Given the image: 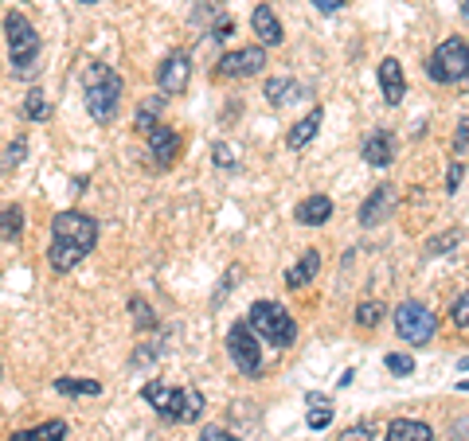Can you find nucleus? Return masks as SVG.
Segmentation results:
<instances>
[{
    "mask_svg": "<svg viewBox=\"0 0 469 441\" xmlns=\"http://www.w3.org/2000/svg\"><path fill=\"white\" fill-rule=\"evenodd\" d=\"M94 242H98V223L82 211H59L51 219V242H47V262L55 274H71L82 262Z\"/></svg>",
    "mask_w": 469,
    "mask_h": 441,
    "instance_id": "1",
    "label": "nucleus"
},
{
    "mask_svg": "<svg viewBox=\"0 0 469 441\" xmlns=\"http://www.w3.org/2000/svg\"><path fill=\"white\" fill-rule=\"evenodd\" d=\"M141 394L165 422L184 426V422H200V418H204V394H200L196 386H168L161 379H149L141 386Z\"/></svg>",
    "mask_w": 469,
    "mask_h": 441,
    "instance_id": "2",
    "label": "nucleus"
},
{
    "mask_svg": "<svg viewBox=\"0 0 469 441\" xmlns=\"http://www.w3.org/2000/svg\"><path fill=\"white\" fill-rule=\"evenodd\" d=\"M82 102H87L94 122L110 125L117 102H122V74L106 67V63H87V71H82Z\"/></svg>",
    "mask_w": 469,
    "mask_h": 441,
    "instance_id": "3",
    "label": "nucleus"
},
{
    "mask_svg": "<svg viewBox=\"0 0 469 441\" xmlns=\"http://www.w3.org/2000/svg\"><path fill=\"white\" fill-rule=\"evenodd\" d=\"M247 325L254 328V336L274 343V348H290L297 340V320L290 317V309L278 305V301H254Z\"/></svg>",
    "mask_w": 469,
    "mask_h": 441,
    "instance_id": "4",
    "label": "nucleus"
},
{
    "mask_svg": "<svg viewBox=\"0 0 469 441\" xmlns=\"http://www.w3.org/2000/svg\"><path fill=\"white\" fill-rule=\"evenodd\" d=\"M4 36H8V59H13L16 74H31L39 59V31L31 28V20L24 13H8L4 16Z\"/></svg>",
    "mask_w": 469,
    "mask_h": 441,
    "instance_id": "5",
    "label": "nucleus"
},
{
    "mask_svg": "<svg viewBox=\"0 0 469 441\" xmlns=\"http://www.w3.org/2000/svg\"><path fill=\"white\" fill-rule=\"evenodd\" d=\"M465 55H469V43L465 39H442L439 47H434V55L426 59V74H431L434 82H462L465 79Z\"/></svg>",
    "mask_w": 469,
    "mask_h": 441,
    "instance_id": "6",
    "label": "nucleus"
},
{
    "mask_svg": "<svg viewBox=\"0 0 469 441\" xmlns=\"http://www.w3.org/2000/svg\"><path fill=\"white\" fill-rule=\"evenodd\" d=\"M396 332L411 343V348H422V343L434 340L439 320H434V313L426 305H419V301H403V305L396 309Z\"/></svg>",
    "mask_w": 469,
    "mask_h": 441,
    "instance_id": "7",
    "label": "nucleus"
},
{
    "mask_svg": "<svg viewBox=\"0 0 469 441\" xmlns=\"http://www.w3.org/2000/svg\"><path fill=\"white\" fill-rule=\"evenodd\" d=\"M227 352H231V360H234V368H239L243 375H259L262 371V343L259 336H254V328L251 325H234L227 332Z\"/></svg>",
    "mask_w": 469,
    "mask_h": 441,
    "instance_id": "8",
    "label": "nucleus"
},
{
    "mask_svg": "<svg viewBox=\"0 0 469 441\" xmlns=\"http://www.w3.org/2000/svg\"><path fill=\"white\" fill-rule=\"evenodd\" d=\"M188 82H192V63L184 51H173V55L161 63V71H157V86H161V94L176 98V94L188 90Z\"/></svg>",
    "mask_w": 469,
    "mask_h": 441,
    "instance_id": "9",
    "label": "nucleus"
},
{
    "mask_svg": "<svg viewBox=\"0 0 469 441\" xmlns=\"http://www.w3.org/2000/svg\"><path fill=\"white\" fill-rule=\"evenodd\" d=\"M266 67V51L262 47H239V51H227L219 59V74L223 79H251Z\"/></svg>",
    "mask_w": 469,
    "mask_h": 441,
    "instance_id": "10",
    "label": "nucleus"
},
{
    "mask_svg": "<svg viewBox=\"0 0 469 441\" xmlns=\"http://www.w3.org/2000/svg\"><path fill=\"white\" fill-rule=\"evenodd\" d=\"M180 153V137L168 129L165 122H157L153 129H149V157H153L157 168H168Z\"/></svg>",
    "mask_w": 469,
    "mask_h": 441,
    "instance_id": "11",
    "label": "nucleus"
},
{
    "mask_svg": "<svg viewBox=\"0 0 469 441\" xmlns=\"http://www.w3.org/2000/svg\"><path fill=\"white\" fill-rule=\"evenodd\" d=\"M391 208H396V191H391L388 184L376 188L364 199V208H360V227H379L383 219H391Z\"/></svg>",
    "mask_w": 469,
    "mask_h": 441,
    "instance_id": "12",
    "label": "nucleus"
},
{
    "mask_svg": "<svg viewBox=\"0 0 469 441\" xmlns=\"http://www.w3.org/2000/svg\"><path fill=\"white\" fill-rule=\"evenodd\" d=\"M360 157H364L371 168H388L391 160H396V137H391L388 129H376V133L364 137V148H360Z\"/></svg>",
    "mask_w": 469,
    "mask_h": 441,
    "instance_id": "13",
    "label": "nucleus"
},
{
    "mask_svg": "<svg viewBox=\"0 0 469 441\" xmlns=\"http://www.w3.org/2000/svg\"><path fill=\"white\" fill-rule=\"evenodd\" d=\"M251 28H254V36H259L266 47H278V43L286 39V31H282V20H278V13H274L270 4H259L251 13Z\"/></svg>",
    "mask_w": 469,
    "mask_h": 441,
    "instance_id": "14",
    "label": "nucleus"
},
{
    "mask_svg": "<svg viewBox=\"0 0 469 441\" xmlns=\"http://www.w3.org/2000/svg\"><path fill=\"white\" fill-rule=\"evenodd\" d=\"M379 90H383V98H388L391 106L403 102V94H407V74H403L399 59H383L379 63Z\"/></svg>",
    "mask_w": 469,
    "mask_h": 441,
    "instance_id": "15",
    "label": "nucleus"
},
{
    "mask_svg": "<svg viewBox=\"0 0 469 441\" xmlns=\"http://www.w3.org/2000/svg\"><path fill=\"white\" fill-rule=\"evenodd\" d=\"M294 219L302 223V227H321V223L333 219V199L328 196H309V199L297 203Z\"/></svg>",
    "mask_w": 469,
    "mask_h": 441,
    "instance_id": "16",
    "label": "nucleus"
},
{
    "mask_svg": "<svg viewBox=\"0 0 469 441\" xmlns=\"http://www.w3.org/2000/svg\"><path fill=\"white\" fill-rule=\"evenodd\" d=\"M383 441H434V429L426 422H414V418H396Z\"/></svg>",
    "mask_w": 469,
    "mask_h": 441,
    "instance_id": "17",
    "label": "nucleus"
},
{
    "mask_svg": "<svg viewBox=\"0 0 469 441\" xmlns=\"http://www.w3.org/2000/svg\"><path fill=\"white\" fill-rule=\"evenodd\" d=\"M321 117H325L321 106H317V110H309V114L302 117V122H297V125L290 129V133H286V145H290V148H305V145L317 137V129H321Z\"/></svg>",
    "mask_w": 469,
    "mask_h": 441,
    "instance_id": "18",
    "label": "nucleus"
},
{
    "mask_svg": "<svg viewBox=\"0 0 469 441\" xmlns=\"http://www.w3.org/2000/svg\"><path fill=\"white\" fill-rule=\"evenodd\" d=\"M305 86L294 79H266V102L270 106H290L294 98H305Z\"/></svg>",
    "mask_w": 469,
    "mask_h": 441,
    "instance_id": "19",
    "label": "nucleus"
},
{
    "mask_svg": "<svg viewBox=\"0 0 469 441\" xmlns=\"http://www.w3.org/2000/svg\"><path fill=\"white\" fill-rule=\"evenodd\" d=\"M317 270H321V254H317V250H305L302 262H297L294 270H286V285H290V289H302V285L313 282Z\"/></svg>",
    "mask_w": 469,
    "mask_h": 441,
    "instance_id": "20",
    "label": "nucleus"
},
{
    "mask_svg": "<svg viewBox=\"0 0 469 441\" xmlns=\"http://www.w3.org/2000/svg\"><path fill=\"white\" fill-rule=\"evenodd\" d=\"M67 437V422H59V418H51V422L36 426V429H16L13 441H63Z\"/></svg>",
    "mask_w": 469,
    "mask_h": 441,
    "instance_id": "21",
    "label": "nucleus"
},
{
    "mask_svg": "<svg viewBox=\"0 0 469 441\" xmlns=\"http://www.w3.org/2000/svg\"><path fill=\"white\" fill-rule=\"evenodd\" d=\"M383 317H388V305H383V301H360L356 305V325L360 328H376Z\"/></svg>",
    "mask_w": 469,
    "mask_h": 441,
    "instance_id": "22",
    "label": "nucleus"
},
{
    "mask_svg": "<svg viewBox=\"0 0 469 441\" xmlns=\"http://www.w3.org/2000/svg\"><path fill=\"white\" fill-rule=\"evenodd\" d=\"M20 231H24V211L20 208H0V239H20Z\"/></svg>",
    "mask_w": 469,
    "mask_h": 441,
    "instance_id": "23",
    "label": "nucleus"
},
{
    "mask_svg": "<svg viewBox=\"0 0 469 441\" xmlns=\"http://www.w3.org/2000/svg\"><path fill=\"white\" fill-rule=\"evenodd\" d=\"M309 406H313V411H309V429H325L328 422H333V406H328L321 394H309Z\"/></svg>",
    "mask_w": 469,
    "mask_h": 441,
    "instance_id": "24",
    "label": "nucleus"
},
{
    "mask_svg": "<svg viewBox=\"0 0 469 441\" xmlns=\"http://www.w3.org/2000/svg\"><path fill=\"white\" fill-rule=\"evenodd\" d=\"M47 114H51L47 94L44 90H31L28 98H24V117H28V122H47Z\"/></svg>",
    "mask_w": 469,
    "mask_h": 441,
    "instance_id": "25",
    "label": "nucleus"
},
{
    "mask_svg": "<svg viewBox=\"0 0 469 441\" xmlns=\"http://www.w3.org/2000/svg\"><path fill=\"white\" fill-rule=\"evenodd\" d=\"M59 394H102V386L94 379H55Z\"/></svg>",
    "mask_w": 469,
    "mask_h": 441,
    "instance_id": "26",
    "label": "nucleus"
},
{
    "mask_svg": "<svg viewBox=\"0 0 469 441\" xmlns=\"http://www.w3.org/2000/svg\"><path fill=\"white\" fill-rule=\"evenodd\" d=\"M130 313H133V325L137 328H157V317H153V309H149V301L133 297L130 301Z\"/></svg>",
    "mask_w": 469,
    "mask_h": 441,
    "instance_id": "27",
    "label": "nucleus"
},
{
    "mask_svg": "<svg viewBox=\"0 0 469 441\" xmlns=\"http://www.w3.org/2000/svg\"><path fill=\"white\" fill-rule=\"evenodd\" d=\"M24 157H28V141H24V137H20V141H13V145L4 148V160H0V168H4V172H13V168L20 165V160H24Z\"/></svg>",
    "mask_w": 469,
    "mask_h": 441,
    "instance_id": "28",
    "label": "nucleus"
},
{
    "mask_svg": "<svg viewBox=\"0 0 469 441\" xmlns=\"http://www.w3.org/2000/svg\"><path fill=\"white\" fill-rule=\"evenodd\" d=\"M383 368H388L391 375H411V371H414V360H411V356H403V352H388Z\"/></svg>",
    "mask_w": 469,
    "mask_h": 441,
    "instance_id": "29",
    "label": "nucleus"
},
{
    "mask_svg": "<svg viewBox=\"0 0 469 441\" xmlns=\"http://www.w3.org/2000/svg\"><path fill=\"white\" fill-rule=\"evenodd\" d=\"M450 320H454V328H469V289H465V293L454 301V309H450Z\"/></svg>",
    "mask_w": 469,
    "mask_h": 441,
    "instance_id": "30",
    "label": "nucleus"
},
{
    "mask_svg": "<svg viewBox=\"0 0 469 441\" xmlns=\"http://www.w3.org/2000/svg\"><path fill=\"white\" fill-rule=\"evenodd\" d=\"M457 239H462L457 231H446V234H439V239L426 242V254H446V246H457Z\"/></svg>",
    "mask_w": 469,
    "mask_h": 441,
    "instance_id": "31",
    "label": "nucleus"
},
{
    "mask_svg": "<svg viewBox=\"0 0 469 441\" xmlns=\"http://www.w3.org/2000/svg\"><path fill=\"white\" fill-rule=\"evenodd\" d=\"M454 153H457V157L469 153V117H462V122H457V129H454Z\"/></svg>",
    "mask_w": 469,
    "mask_h": 441,
    "instance_id": "32",
    "label": "nucleus"
},
{
    "mask_svg": "<svg viewBox=\"0 0 469 441\" xmlns=\"http://www.w3.org/2000/svg\"><path fill=\"white\" fill-rule=\"evenodd\" d=\"M153 125H157V102H145L141 110H137V129H145L149 133Z\"/></svg>",
    "mask_w": 469,
    "mask_h": 441,
    "instance_id": "33",
    "label": "nucleus"
},
{
    "mask_svg": "<svg viewBox=\"0 0 469 441\" xmlns=\"http://www.w3.org/2000/svg\"><path fill=\"white\" fill-rule=\"evenodd\" d=\"M200 441H239V437H234V434H227V429H223V426H208L204 434H200Z\"/></svg>",
    "mask_w": 469,
    "mask_h": 441,
    "instance_id": "34",
    "label": "nucleus"
},
{
    "mask_svg": "<svg viewBox=\"0 0 469 441\" xmlns=\"http://www.w3.org/2000/svg\"><path fill=\"white\" fill-rule=\"evenodd\" d=\"M345 441H371V426H352V429H345Z\"/></svg>",
    "mask_w": 469,
    "mask_h": 441,
    "instance_id": "35",
    "label": "nucleus"
},
{
    "mask_svg": "<svg viewBox=\"0 0 469 441\" xmlns=\"http://www.w3.org/2000/svg\"><path fill=\"white\" fill-rule=\"evenodd\" d=\"M462 176H465V168H462V165H450V172H446V188L457 191V184H462Z\"/></svg>",
    "mask_w": 469,
    "mask_h": 441,
    "instance_id": "36",
    "label": "nucleus"
},
{
    "mask_svg": "<svg viewBox=\"0 0 469 441\" xmlns=\"http://www.w3.org/2000/svg\"><path fill=\"white\" fill-rule=\"evenodd\" d=\"M231 160H234L231 148H227V145H216V165H219V168H231Z\"/></svg>",
    "mask_w": 469,
    "mask_h": 441,
    "instance_id": "37",
    "label": "nucleus"
},
{
    "mask_svg": "<svg viewBox=\"0 0 469 441\" xmlns=\"http://www.w3.org/2000/svg\"><path fill=\"white\" fill-rule=\"evenodd\" d=\"M317 8H321V13H340V8L348 4V0H313Z\"/></svg>",
    "mask_w": 469,
    "mask_h": 441,
    "instance_id": "38",
    "label": "nucleus"
},
{
    "mask_svg": "<svg viewBox=\"0 0 469 441\" xmlns=\"http://www.w3.org/2000/svg\"><path fill=\"white\" fill-rule=\"evenodd\" d=\"M231 31H234V24H231V20H219L211 36H216V39H231Z\"/></svg>",
    "mask_w": 469,
    "mask_h": 441,
    "instance_id": "39",
    "label": "nucleus"
},
{
    "mask_svg": "<svg viewBox=\"0 0 469 441\" xmlns=\"http://www.w3.org/2000/svg\"><path fill=\"white\" fill-rule=\"evenodd\" d=\"M457 371H469V356H465L462 363H457Z\"/></svg>",
    "mask_w": 469,
    "mask_h": 441,
    "instance_id": "40",
    "label": "nucleus"
},
{
    "mask_svg": "<svg viewBox=\"0 0 469 441\" xmlns=\"http://www.w3.org/2000/svg\"><path fill=\"white\" fill-rule=\"evenodd\" d=\"M462 16H465V24H469V0H465V4H462Z\"/></svg>",
    "mask_w": 469,
    "mask_h": 441,
    "instance_id": "41",
    "label": "nucleus"
},
{
    "mask_svg": "<svg viewBox=\"0 0 469 441\" xmlns=\"http://www.w3.org/2000/svg\"><path fill=\"white\" fill-rule=\"evenodd\" d=\"M462 82H465V86H469V55H465V79H462Z\"/></svg>",
    "mask_w": 469,
    "mask_h": 441,
    "instance_id": "42",
    "label": "nucleus"
},
{
    "mask_svg": "<svg viewBox=\"0 0 469 441\" xmlns=\"http://www.w3.org/2000/svg\"><path fill=\"white\" fill-rule=\"evenodd\" d=\"M82 4H94V0H82Z\"/></svg>",
    "mask_w": 469,
    "mask_h": 441,
    "instance_id": "43",
    "label": "nucleus"
}]
</instances>
